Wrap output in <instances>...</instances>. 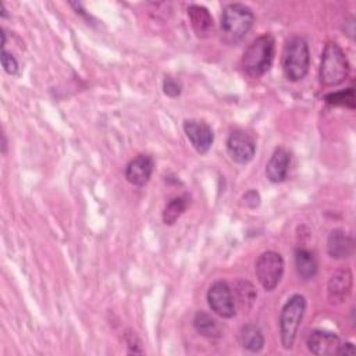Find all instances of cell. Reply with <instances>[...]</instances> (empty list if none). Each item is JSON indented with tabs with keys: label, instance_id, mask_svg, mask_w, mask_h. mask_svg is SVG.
Returning <instances> with one entry per match:
<instances>
[{
	"label": "cell",
	"instance_id": "6da1fadb",
	"mask_svg": "<svg viewBox=\"0 0 356 356\" xmlns=\"http://www.w3.org/2000/svg\"><path fill=\"white\" fill-rule=\"evenodd\" d=\"M254 22V15L252 10L241 3H232L224 7L220 35L221 40L229 46H235L245 39Z\"/></svg>",
	"mask_w": 356,
	"mask_h": 356
},
{
	"label": "cell",
	"instance_id": "7a4b0ae2",
	"mask_svg": "<svg viewBox=\"0 0 356 356\" xmlns=\"http://www.w3.org/2000/svg\"><path fill=\"white\" fill-rule=\"evenodd\" d=\"M275 42L270 33L260 35L256 38L243 51L242 67L250 76L264 75L273 65Z\"/></svg>",
	"mask_w": 356,
	"mask_h": 356
},
{
	"label": "cell",
	"instance_id": "3957f363",
	"mask_svg": "<svg viewBox=\"0 0 356 356\" xmlns=\"http://www.w3.org/2000/svg\"><path fill=\"white\" fill-rule=\"evenodd\" d=\"M349 70V61L343 50L335 42H328L321 54L320 82L325 86L339 85L348 78Z\"/></svg>",
	"mask_w": 356,
	"mask_h": 356
},
{
	"label": "cell",
	"instance_id": "277c9868",
	"mask_svg": "<svg viewBox=\"0 0 356 356\" xmlns=\"http://www.w3.org/2000/svg\"><path fill=\"white\" fill-rule=\"evenodd\" d=\"M310 65L309 46L305 39L295 36L289 39L282 54V70L285 76L292 81H300L306 76Z\"/></svg>",
	"mask_w": 356,
	"mask_h": 356
},
{
	"label": "cell",
	"instance_id": "5b68a950",
	"mask_svg": "<svg viewBox=\"0 0 356 356\" xmlns=\"http://www.w3.org/2000/svg\"><path fill=\"white\" fill-rule=\"evenodd\" d=\"M306 309V299L302 295H292L281 309L280 314V335L285 349H291L295 343L296 332L300 325Z\"/></svg>",
	"mask_w": 356,
	"mask_h": 356
},
{
	"label": "cell",
	"instance_id": "8992f818",
	"mask_svg": "<svg viewBox=\"0 0 356 356\" xmlns=\"http://www.w3.org/2000/svg\"><path fill=\"white\" fill-rule=\"evenodd\" d=\"M254 273L266 291H273L281 281L284 274V259L274 250L263 252L254 266Z\"/></svg>",
	"mask_w": 356,
	"mask_h": 356
},
{
	"label": "cell",
	"instance_id": "52a82bcc",
	"mask_svg": "<svg viewBox=\"0 0 356 356\" xmlns=\"http://www.w3.org/2000/svg\"><path fill=\"white\" fill-rule=\"evenodd\" d=\"M207 302L210 309L224 317V318H231L235 316V302L232 296V291L229 285L225 281H216L207 292Z\"/></svg>",
	"mask_w": 356,
	"mask_h": 356
},
{
	"label": "cell",
	"instance_id": "ba28073f",
	"mask_svg": "<svg viewBox=\"0 0 356 356\" xmlns=\"http://www.w3.org/2000/svg\"><path fill=\"white\" fill-rule=\"evenodd\" d=\"M227 152L231 160L239 164L249 163L256 152V143L250 134L243 129H235L227 139Z\"/></svg>",
	"mask_w": 356,
	"mask_h": 356
},
{
	"label": "cell",
	"instance_id": "9c48e42d",
	"mask_svg": "<svg viewBox=\"0 0 356 356\" xmlns=\"http://www.w3.org/2000/svg\"><path fill=\"white\" fill-rule=\"evenodd\" d=\"M184 131L196 152L206 153L211 147L214 135L207 122L199 120H186L184 122Z\"/></svg>",
	"mask_w": 356,
	"mask_h": 356
},
{
	"label": "cell",
	"instance_id": "30bf717a",
	"mask_svg": "<svg viewBox=\"0 0 356 356\" xmlns=\"http://www.w3.org/2000/svg\"><path fill=\"white\" fill-rule=\"evenodd\" d=\"M307 349L317 356L338 355L341 339L337 334L323 330H314L309 334L306 341Z\"/></svg>",
	"mask_w": 356,
	"mask_h": 356
},
{
	"label": "cell",
	"instance_id": "8fae6325",
	"mask_svg": "<svg viewBox=\"0 0 356 356\" xmlns=\"http://www.w3.org/2000/svg\"><path fill=\"white\" fill-rule=\"evenodd\" d=\"M154 161L149 154H139L132 159L125 168V178L135 186H143L149 182L153 172Z\"/></svg>",
	"mask_w": 356,
	"mask_h": 356
},
{
	"label": "cell",
	"instance_id": "7c38bea8",
	"mask_svg": "<svg viewBox=\"0 0 356 356\" xmlns=\"http://www.w3.org/2000/svg\"><path fill=\"white\" fill-rule=\"evenodd\" d=\"M352 273L349 268L337 270L328 280L327 292L331 303H342L352 291Z\"/></svg>",
	"mask_w": 356,
	"mask_h": 356
},
{
	"label": "cell",
	"instance_id": "4fadbf2b",
	"mask_svg": "<svg viewBox=\"0 0 356 356\" xmlns=\"http://www.w3.org/2000/svg\"><path fill=\"white\" fill-rule=\"evenodd\" d=\"M289 165L291 153L285 147H277L266 165V175L274 184L282 182L288 175Z\"/></svg>",
	"mask_w": 356,
	"mask_h": 356
},
{
	"label": "cell",
	"instance_id": "5bb4252c",
	"mask_svg": "<svg viewBox=\"0 0 356 356\" xmlns=\"http://www.w3.org/2000/svg\"><path fill=\"white\" fill-rule=\"evenodd\" d=\"M355 250V242L352 235L343 229H332L327 239V252L334 259L350 257Z\"/></svg>",
	"mask_w": 356,
	"mask_h": 356
},
{
	"label": "cell",
	"instance_id": "9a60e30c",
	"mask_svg": "<svg viewBox=\"0 0 356 356\" xmlns=\"http://www.w3.org/2000/svg\"><path fill=\"white\" fill-rule=\"evenodd\" d=\"M188 17L195 33L199 38H207L213 31V17L210 11L199 4H192L188 7Z\"/></svg>",
	"mask_w": 356,
	"mask_h": 356
},
{
	"label": "cell",
	"instance_id": "2e32d148",
	"mask_svg": "<svg viewBox=\"0 0 356 356\" xmlns=\"http://www.w3.org/2000/svg\"><path fill=\"white\" fill-rule=\"evenodd\" d=\"M239 343L249 352H260L264 345V337L260 328L254 324H246L241 328L238 335Z\"/></svg>",
	"mask_w": 356,
	"mask_h": 356
},
{
	"label": "cell",
	"instance_id": "e0dca14e",
	"mask_svg": "<svg viewBox=\"0 0 356 356\" xmlns=\"http://www.w3.org/2000/svg\"><path fill=\"white\" fill-rule=\"evenodd\" d=\"M295 266L303 280H312L317 274V260L314 254L303 248L295 250Z\"/></svg>",
	"mask_w": 356,
	"mask_h": 356
},
{
	"label": "cell",
	"instance_id": "ac0fdd59",
	"mask_svg": "<svg viewBox=\"0 0 356 356\" xmlns=\"http://www.w3.org/2000/svg\"><path fill=\"white\" fill-rule=\"evenodd\" d=\"M232 296H234V302H235V307L238 306L241 310L243 312H248L254 300H256V289L254 286L249 282V281H245V280H239L235 286H234V292H232Z\"/></svg>",
	"mask_w": 356,
	"mask_h": 356
},
{
	"label": "cell",
	"instance_id": "d6986e66",
	"mask_svg": "<svg viewBox=\"0 0 356 356\" xmlns=\"http://www.w3.org/2000/svg\"><path fill=\"white\" fill-rule=\"evenodd\" d=\"M193 325L196 331L210 339H216L221 337V327L216 318H213L206 312H197L193 318Z\"/></svg>",
	"mask_w": 356,
	"mask_h": 356
},
{
	"label": "cell",
	"instance_id": "ffe728a7",
	"mask_svg": "<svg viewBox=\"0 0 356 356\" xmlns=\"http://www.w3.org/2000/svg\"><path fill=\"white\" fill-rule=\"evenodd\" d=\"M188 197L186 196H177L174 199H171L163 211V221L165 225H172L186 210L188 207Z\"/></svg>",
	"mask_w": 356,
	"mask_h": 356
},
{
	"label": "cell",
	"instance_id": "44dd1931",
	"mask_svg": "<svg viewBox=\"0 0 356 356\" xmlns=\"http://www.w3.org/2000/svg\"><path fill=\"white\" fill-rule=\"evenodd\" d=\"M325 102L332 106H342L348 108H355V90L353 88H348L345 90L328 93L325 97Z\"/></svg>",
	"mask_w": 356,
	"mask_h": 356
},
{
	"label": "cell",
	"instance_id": "7402d4cb",
	"mask_svg": "<svg viewBox=\"0 0 356 356\" xmlns=\"http://www.w3.org/2000/svg\"><path fill=\"white\" fill-rule=\"evenodd\" d=\"M1 65H3L4 71L10 75H15L18 72V63H17L15 57L4 49L1 51Z\"/></svg>",
	"mask_w": 356,
	"mask_h": 356
},
{
	"label": "cell",
	"instance_id": "603a6c76",
	"mask_svg": "<svg viewBox=\"0 0 356 356\" xmlns=\"http://www.w3.org/2000/svg\"><path fill=\"white\" fill-rule=\"evenodd\" d=\"M125 342L128 345V349H129V353H142L143 349H142V342L140 339L138 338L136 332L134 331H127L125 334Z\"/></svg>",
	"mask_w": 356,
	"mask_h": 356
},
{
	"label": "cell",
	"instance_id": "cb8c5ba5",
	"mask_svg": "<svg viewBox=\"0 0 356 356\" xmlns=\"http://www.w3.org/2000/svg\"><path fill=\"white\" fill-rule=\"evenodd\" d=\"M163 89H164V93H165L167 96L177 97V96L181 93V83H179L178 81H175L174 78L168 76V78L164 79Z\"/></svg>",
	"mask_w": 356,
	"mask_h": 356
},
{
	"label": "cell",
	"instance_id": "d4e9b609",
	"mask_svg": "<svg viewBox=\"0 0 356 356\" xmlns=\"http://www.w3.org/2000/svg\"><path fill=\"white\" fill-rule=\"evenodd\" d=\"M243 203H245V206H248V207H256V206H259V203H260V196H259V193L256 192V191H249V192H246L245 195H243Z\"/></svg>",
	"mask_w": 356,
	"mask_h": 356
},
{
	"label": "cell",
	"instance_id": "484cf974",
	"mask_svg": "<svg viewBox=\"0 0 356 356\" xmlns=\"http://www.w3.org/2000/svg\"><path fill=\"white\" fill-rule=\"evenodd\" d=\"M356 353V349H355V345L352 342H345L339 345V349H338V355H355Z\"/></svg>",
	"mask_w": 356,
	"mask_h": 356
}]
</instances>
